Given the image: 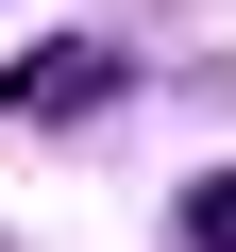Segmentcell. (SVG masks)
I'll list each match as a JSON object with an SVG mask.
<instances>
[{
    "label": "cell",
    "mask_w": 236,
    "mask_h": 252,
    "mask_svg": "<svg viewBox=\"0 0 236 252\" xmlns=\"http://www.w3.org/2000/svg\"><path fill=\"white\" fill-rule=\"evenodd\" d=\"M101 84H118L101 51H17V67H0V118H84Z\"/></svg>",
    "instance_id": "1"
},
{
    "label": "cell",
    "mask_w": 236,
    "mask_h": 252,
    "mask_svg": "<svg viewBox=\"0 0 236 252\" xmlns=\"http://www.w3.org/2000/svg\"><path fill=\"white\" fill-rule=\"evenodd\" d=\"M186 252H236V168H219V185H186Z\"/></svg>",
    "instance_id": "2"
}]
</instances>
